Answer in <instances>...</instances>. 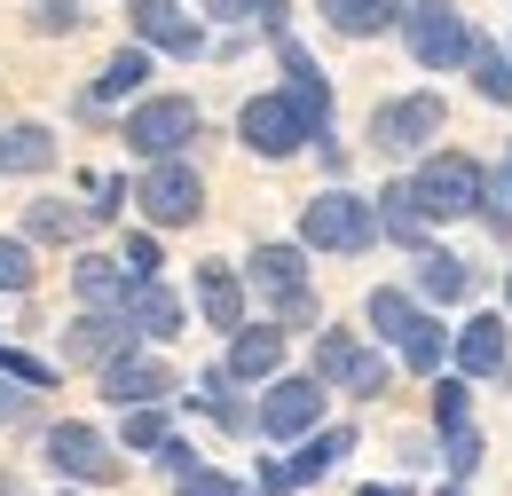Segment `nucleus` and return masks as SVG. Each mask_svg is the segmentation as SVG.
<instances>
[{
	"label": "nucleus",
	"instance_id": "1",
	"mask_svg": "<svg viewBox=\"0 0 512 496\" xmlns=\"http://www.w3.org/2000/svg\"><path fill=\"white\" fill-rule=\"evenodd\" d=\"M363 331L379 339L402 371H418V378L449 371V323H442V308H426L410 284H379V292L363 300Z\"/></svg>",
	"mask_w": 512,
	"mask_h": 496
},
{
	"label": "nucleus",
	"instance_id": "2",
	"mask_svg": "<svg viewBox=\"0 0 512 496\" xmlns=\"http://www.w3.org/2000/svg\"><path fill=\"white\" fill-rule=\"evenodd\" d=\"M410 189H418V205H426L434 229L481 221V205H489V166H481L473 150H457V142H434V150L410 166Z\"/></svg>",
	"mask_w": 512,
	"mask_h": 496
},
{
	"label": "nucleus",
	"instance_id": "3",
	"mask_svg": "<svg viewBox=\"0 0 512 496\" xmlns=\"http://www.w3.org/2000/svg\"><path fill=\"white\" fill-rule=\"evenodd\" d=\"M300 245L339 252V260H363V252L379 245V197H363V189H347V182L316 189V197L300 205Z\"/></svg>",
	"mask_w": 512,
	"mask_h": 496
},
{
	"label": "nucleus",
	"instance_id": "4",
	"mask_svg": "<svg viewBox=\"0 0 512 496\" xmlns=\"http://www.w3.org/2000/svg\"><path fill=\"white\" fill-rule=\"evenodd\" d=\"M197 134H205V111H197V95H182V87H150V95H134L127 119H119V142H127L142 166H150V158H182Z\"/></svg>",
	"mask_w": 512,
	"mask_h": 496
},
{
	"label": "nucleus",
	"instance_id": "5",
	"mask_svg": "<svg viewBox=\"0 0 512 496\" xmlns=\"http://www.w3.org/2000/svg\"><path fill=\"white\" fill-rule=\"evenodd\" d=\"M40 465L64 473L71 489H111V481L127 473L119 441L103 434L95 418H48V426H40Z\"/></svg>",
	"mask_w": 512,
	"mask_h": 496
},
{
	"label": "nucleus",
	"instance_id": "6",
	"mask_svg": "<svg viewBox=\"0 0 512 496\" xmlns=\"http://www.w3.org/2000/svg\"><path fill=\"white\" fill-rule=\"evenodd\" d=\"M442 126H449V103L434 87H410V95H386L379 111H371L363 142L379 150L386 166H402V158H426V150L442 142Z\"/></svg>",
	"mask_w": 512,
	"mask_h": 496
},
{
	"label": "nucleus",
	"instance_id": "7",
	"mask_svg": "<svg viewBox=\"0 0 512 496\" xmlns=\"http://www.w3.org/2000/svg\"><path fill=\"white\" fill-rule=\"evenodd\" d=\"M402 56L418 71H465V48H473V24L457 0H402V24H394Z\"/></svg>",
	"mask_w": 512,
	"mask_h": 496
},
{
	"label": "nucleus",
	"instance_id": "8",
	"mask_svg": "<svg viewBox=\"0 0 512 496\" xmlns=\"http://www.w3.org/2000/svg\"><path fill=\"white\" fill-rule=\"evenodd\" d=\"M134 205H142V221H150L158 237L197 229V221H205V174L190 166V150H182V158H150V166L134 174Z\"/></svg>",
	"mask_w": 512,
	"mask_h": 496
},
{
	"label": "nucleus",
	"instance_id": "9",
	"mask_svg": "<svg viewBox=\"0 0 512 496\" xmlns=\"http://www.w3.org/2000/svg\"><path fill=\"white\" fill-rule=\"evenodd\" d=\"M323 410H331V386L316 371H276L268 386L253 394V418H260V441H276V449H292V441H308L323 426Z\"/></svg>",
	"mask_w": 512,
	"mask_h": 496
},
{
	"label": "nucleus",
	"instance_id": "10",
	"mask_svg": "<svg viewBox=\"0 0 512 496\" xmlns=\"http://www.w3.org/2000/svg\"><path fill=\"white\" fill-rule=\"evenodd\" d=\"M237 142H245L253 158H268V166H284V158H300L316 134H308L300 103H292L284 87H260V95H245V103H237Z\"/></svg>",
	"mask_w": 512,
	"mask_h": 496
},
{
	"label": "nucleus",
	"instance_id": "11",
	"mask_svg": "<svg viewBox=\"0 0 512 496\" xmlns=\"http://www.w3.org/2000/svg\"><path fill=\"white\" fill-rule=\"evenodd\" d=\"M95 386H103V402L111 410H134V402H174L182 394V378H174V363H166V347H127V355H111L103 371H95Z\"/></svg>",
	"mask_w": 512,
	"mask_h": 496
},
{
	"label": "nucleus",
	"instance_id": "12",
	"mask_svg": "<svg viewBox=\"0 0 512 496\" xmlns=\"http://www.w3.org/2000/svg\"><path fill=\"white\" fill-rule=\"evenodd\" d=\"M127 32L150 48V56H174V63H197L213 40H205V24H197L182 0H127Z\"/></svg>",
	"mask_w": 512,
	"mask_h": 496
},
{
	"label": "nucleus",
	"instance_id": "13",
	"mask_svg": "<svg viewBox=\"0 0 512 496\" xmlns=\"http://www.w3.org/2000/svg\"><path fill=\"white\" fill-rule=\"evenodd\" d=\"M268 48H276V71H284V95L300 103L308 134L323 142V134H331V111H339V103H331V79H323V63L308 56L300 40H292V24H284V32H268ZM316 142H308V150H316Z\"/></svg>",
	"mask_w": 512,
	"mask_h": 496
},
{
	"label": "nucleus",
	"instance_id": "14",
	"mask_svg": "<svg viewBox=\"0 0 512 496\" xmlns=\"http://www.w3.org/2000/svg\"><path fill=\"white\" fill-rule=\"evenodd\" d=\"M127 347H142V331L127 323V308H79L64 323V363L71 371H103V363L127 355Z\"/></svg>",
	"mask_w": 512,
	"mask_h": 496
},
{
	"label": "nucleus",
	"instance_id": "15",
	"mask_svg": "<svg viewBox=\"0 0 512 496\" xmlns=\"http://www.w3.org/2000/svg\"><path fill=\"white\" fill-rule=\"evenodd\" d=\"M284 347H292V331L284 323H268V315H245L237 331H229V347H221V378L229 386H268V378L284 371Z\"/></svg>",
	"mask_w": 512,
	"mask_h": 496
},
{
	"label": "nucleus",
	"instance_id": "16",
	"mask_svg": "<svg viewBox=\"0 0 512 496\" xmlns=\"http://www.w3.org/2000/svg\"><path fill=\"white\" fill-rule=\"evenodd\" d=\"M190 308L205 315V331H237L245 315H253V284H245V268H229V260H197L190 268Z\"/></svg>",
	"mask_w": 512,
	"mask_h": 496
},
{
	"label": "nucleus",
	"instance_id": "17",
	"mask_svg": "<svg viewBox=\"0 0 512 496\" xmlns=\"http://www.w3.org/2000/svg\"><path fill=\"white\" fill-rule=\"evenodd\" d=\"M449 363L465 378H497L512 363V315L505 308H481V315H465L457 331H449Z\"/></svg>",
	"mask_w": 512,
	"mask_h": 496
},
{
	"label": "nucleus",
	"instance_id": "18",
	"mask_svg": "<svg viewBox=\"0 0 512 496\" xmlns=\"http://www.w3.org/2000/svg\"><path fill=\"white\" fill-rule=\"evenodd\" d=\"M127 323L150 339V347H174L182 331H190V300L166 284V276H134V292H127Z\"/></svg>",
	"mask_w": 512,
	"mask_h": 496
},
{
	"label": "nucleus",
	"instance_id": "19",
	"mask_svg": "<svg viewBox=\"0 0 512 496\" xmlns=\"http://www.w3.org/2000/svg\"><path fill=\"white\" fill-rule=\"evenodd\" d=\"M237 268H245V284H253L260 300H276V292H300L308 284V245L300 237H260Z\"/></svg>",
	"mask_w": 512,
	"mask_h": 496
},
{
	"label": "nucleus",
	"instance_id": "20",
	"mask_svg": "<svg viewBox=\"0 0 512 496\" xmlns=\"http://www.w3.org/2000/svg\"><path fill=\"white\" fill-rule=\"evenodd\" d=\"M127 292H134V276H127V260L119 252H71V300L79 308H127Z\"/></svg>",
	"mask_w": 512,
	"mask_h": 496
},
{
	"label": "nucleus",
	"instance_id": "21",
	"mask_svg": "<svg viewBox=\"0 0 512 496\" xmlns=\"http://www.w3.org/2000/svg\"><path fill=\"white\" fill-rule=\"evenodd\" d=\"M379 237L386 245H402L410 260L434 245V221H426V205H418V189H410V174H394V182L379 189Z\"/></svg>",
	"mask_w": 512,
	"mask_h": 496
},
{
	"label": "nucleus",
	"instance_id": "22",
	"mask_svg": "<svg viewBox=\"0 0 512 496\" xmlns=\"http://www.w3.org/2000/svg\"><path fill=\"white\" fill-rule=\"evenodd\" d=\"M87 229H95V213H87L79 197H32L16 237H24V245H71V252H79V237H87Z\"/></svg>",
	"mask_w": 512,
	"mask_h": 496
},
{
	"label": "nucleus",
	"instance_id": "23",
	"mask_svg": "<svg viewBox=\"0 0 512 496\" xmlns=\"http://www.w3.org/2000/svg\"><path fill=\"white\" fill-rule=\"evenodd\" d=\"M150 79H158V56H150L142 40H127L119 56H103V71H95V87H87V95L111 111V103H134V95H150Z\"/></svg>",
	"mask_w": 512,
	"mask_h": 496
},
{
	"label": "nucleus",
	"instance_id": "24",
	"mask_svg": "<svg viewBox=\"0 0 512 496\" xmlns=\"http://www.w3.org/2000/svg\"><path fill=\"white\" fill-rule=\"evenodd\" d=\"M418 276H410V292L426 300V308H457V300H473V268L457 260V252H442V245H426L418 260H410Z\"/></svg>",
	"mask_w": 512,
	"mask_h": 496
},
{
	"label": "nucleus",
	"instance_id": "25",
	"mask_svg": "<svg viewBox=\"0 0 512 496\" xmlns=\"http://www.w3.org/2000/svg\"><path fill=\"white\" fill-rule=\"evenodd\" d=\"M56 134L40 119H16V126H0V174H24V182H40V174H56Z\"/></svg>",
	"mask_w": 512,
	"mask_h": 496
},
{
	"label": "nucleus",
	"instance_id": "26",
	"mask_svg": "<svg viewBox=\"0 0 512 496\" xmlns=\"http://www.w3.org/2000/svg\"><path fill=\"white\" fill-rule=\"evenodd\" d=\"M339 457H355V426H316L308 441H292V489H316V481H331L339 473Z\"/></svg>",
	"mask_w": 512,
	"mask_h": 496
},
{
	"label": "nucleus",
	"instance_id": "27",
	"mask_svg": "<svg viewBox=\"0 0 512 496\" xmlns=\"http://www.w3.org/2000/svg\"><path fill=\"white\" fill-rule=\"evenodd\" d=\"M316 16L331 40H379L402 24V0H316Z\"/></svg>",
	"mask_w": 512,
	"mask_h": 496
},
{
	"label": "nucleus",
	"instance_id": "28",
	"mask_svg": "<svg viewBox=\"0 0 512 496\" xmlns=\"http://www.w3.org/2000/svg\"><path fill=\"white\" fill-rule=\"evenodd\" d=\"M465 79H473V95H481L489 111H512V48H505V40L473 32V48H465Z\"/></svg>",
	"mask_w": 512,
	"mask_h": 496
},
{
	"label": "nucleus",
	"instance_id": "29",
	"mask_svg": "<svg viewBox=\"0 0 512 496\" xmlns=\"http://www.w3.org/2000/svg\"><path fill=\"white\" fill-rule=\"evenodd\" d=\"M355 355H363V331H347V323H316V355H308V371L339 394V378L355 371Z\"/></svg>",
	"mask_w": 512,
	"mask_h": 496
},
{
	"label": "nucleus",
	"instance_id": "30",
	"mask_svg": "<svg viewBox=\"0 0 512 496\" xmlns=\"http://www.w3.org/2000/svg\"><path fill=\"white\" fill-rule=\"evenodd\" d=\"M166 434H174V402H134V410H119V449H134V457H150Z\"/></svg>",
	"mask_w": 512,
	"mask_h": 496
},
{
	"label": "nucleus",
	"instance_id": "31",
	"mask_svg": "<svg viewBox=\"0 0 512 496\" xmlns=\"http://www.w3.org/2000/svg\"><path fill=\"white\" fill-rule=\"evenodd\" d=\"M473 426V378L465 371H434V441Z\"/></svg>",
	"mask_w": 512,
	"mask_h": 496
},
{
	"label": "nucleus",
	"instance_id": "32",
	"mask_svg": "<svg viewBox=\"0 0 512 496\" xmlns=\"http://www.w3.org/2000/svg\"><path fill=\"white\" fill-rule=\"evenodd\" d=\"M386 386H394V355H386L379 339H363V355H355V371L339 378V394H355V402H379Z\"/></svg>",
	"mask_w": 512,
	"mask_h": 496
},
{
	"label": "nucleus",
	"instance_id": "33",
	"mask_svg": "<svg viewBox=\"0 0 512 496\" xmlns=\"http://www.w3.org/2000/svg\"><path fill=\"white\" fill-rule=\"evenodd\" d=\"M481 457H489V434H481V426L442 434V481H473V473H481Z\"/></svg>",
	"mask_w": 512,
	"mask_h": 496
},
{
	"label": "nucleus",
	"instance_id": "34",
	"mask_svg": "<svg viewBox=\"0 0 512 496\" xmlns=\"http://www.w3.org/2000/svg\"><path fill=\"white\" fill-rule=\"evenodd\" d=\"M40 284V245H24V237H0V292L8 300H24Z\"/></svg>",
	"mask_w": 512,
	"mask_h": 496
},
{
	"label": "nucleus",
	"instance_id": "35",
	"mask_svg": "<svg viewBox=\"0 0 512 496\" xmlns=\"http://www.w3.org/2000/svg\"><path fill=\"white\" fill-rule=\"evenodd\" d=\"M24 24H32L40 40H71V32L87 24V8H79V0H24Z\"/></svg>",
	"mask_w": 512,
	"mask_h": 496
},
{
	"label": "nucleus",
	"instance_id": "36",
	"mask_svg": "<svg viewBox=\"0 0 512 496\" xmlns=\"http://www.w3.org/2000/svg\"><path fill=\"white\" fill-rule=\"evenodd\" d=\"M56 371H64V363H40V355H24V347L0 339V378H16L24 394H56Z\"/></svg>",
	"mask_w": 512,
	"mask_h": 496
},
{
	"label": "nucleus",
	"instance_id": "37",
	"mask_svg": "<svg viewBox=\"0 0 512 496\" xmlns=\"http://www.w3.org/2000/svg\"><path fill=\"white\" fill-rule=\"evenodd\" d=\"M119 260H127V276H166V237L142 221V229H127V237H119Z\"/></svg>",
	"mask_w": 512,
	"mask_h": 496
},
{
	"label": "nucleus",
	"instance_id": "38",
	"mask_svg": "<svg viewBox=\"0 0 512 496\" xmlns=\"http://www.w3.org/2000/svg\"><path fill=\"white\" fill-rule=\"evenodd\" d=\"M87 197H95V205H87V213H95V229H111V221L134 205V182H127V174H87Z\"/></svg>",
	"mask_w": 512,
	"mask_h": 496
},
{
	"label": "nucleus",
	"instance_id": "39",
	"mask_svg": "<svg viewBox=\"0 0 512 496\" xmlns=\"http://www.w3.org/2000/svg\"><path fill=\"white\" fill-rule=\"evenodd\" d=\"M268 323H284V331H316V323H323L316 284H300V292H276V300H268Z\"/></svg>",
	"mask_w": 512,
	"mask_h": 496
},
{
	"label": "nucleus",
	"instance_id": "40",
	"mask_svg": "<svg viewBox=\"0 0 512 496\" xmlns=\"http://www.w3.org/2000/svg\"><path fill=\"white\" fill-rule=\"evenodd\" d=\"M174 496H253V481H237L229 465H197L190 481H174Z\"/></svg>",
	"mask_w": 512,
	"mask_h": 496
},
{
	"label": "nucleus",
	"instance_id": "41",
	"mask_svg": "<svg viewBox=\"0 0 512 496\" xmlns=\"http://www.w3.org/2000/svg\"><path fill=\"white\" fill-rule=\"evenodd\" d=\"M150 465H158L166 481H190V473H197V465H205V457H197V449H190V441H182V434H166V441H158V449H150Z\"/></svg>",
	"mask_w": 512,
	"mask_h": 496
},
{
	"label": "nucleus",
	"instance_id": "42",
	"mask_svg": "<svg viewBox=\"0 0 512 496\" xmlns=\"http://www.w3.org/2000/svg\"><path fill=\"white\" fill-rule=\"evenodd\" d=\"M489 229L512 237V142H505V166L489 174Z\"/></svg>",
	"mask_w": 512,
	"mask_h": 496
},
{
	"label": "nucleus",
	"instance_id": "43",
	"mask_svg": "<svg viewBox=\"0 0 512 496\" xmlns=\"http://www.w3.org/2000/svg\"><path fill=\"white\" fill-rule=\"evenodd\" d=\"M253 496H300V489H292V465H284V457H260Z\"/></svg>",
	"mask_w": 512,
	"mask_h": 496
},
{
	"label": "nucleus",
	"instance_id": "44",
	"mask_svg": "<svg viewBox=\"0 0 512 496\" xmlns=\"http://www.w3.org/2000/svg\"><path fill=\"white\" fill-rule=\"evenodd\" d=\"M268 0H205V24H260Z\"/></svg>",
	"mask_w": 512,
	"mask_h": 496
},
{
	"label": "nucleus",
	"instance_id": "45",
	"mask_svg": "<svg viewBox=\"0 0 512 496\" xmlns=\"http://www.w3.org/2000/svg\"><path fill=\"white\" fill-rule=\"evenodd\" d=\"M355 496H410L402 481H371V489H355Z\"/></svg>",
	"mask_w": 512,
	"mask_h": 496
},
{
	"label": "nucleus",
	"instance_id": "46",
	"mask_svg": "<svg viewBox=\"0 0 512 496\" xmlns=\"http://www.w3.org/2000/svg\"><path fill=\"white\" fill-rule=\"evenodd\" d=\"M434 496H473V481H442V489H434Z\"/></svg>",
	"mask_w": 512,
	"mask_h": 496
},
{
	"label": "nucleus",
	"instance_id": "47",
	"mask_svg": "<svg viewBox=\"0 0 512 496\" xmlns=\"http://www.w3.org/2000/svg\"><path fill=\"white\" fill-rule=\"evenodd\" d=\"M505 315H512V260H505Z\"/></svg>",
	"mask_w": 512,
	"mask_h": 496
},
{
	"label": "nucleus",
	"instance_id": "48",
	"mask_svg": "<svg viewBox=\"0 0 512 496\" xmlns=\"http://www.w3.org/2000/svg\"><path fill=\"white\" fill-rule=\"evenodd\" d=\"M0 496H24V489H16V481H8V473H0Z\"/></svg>",
	"mask_w": 512,
	"mask_h": 496
},
{
	"label": "nucleus",
	"instance_id": "49",
	"mask_svg": "<svg viewBox=\"0 0 512 496\" xmlns=\"http://www.w3.org/2000/svg\"><path fill=\"white\" fill-rule=\"evenodd\" d=\"M64 496H79V489H64Z\"/></svg>",
	"mask_w": 512,
	"mask_h": 496
}]
</instances>
